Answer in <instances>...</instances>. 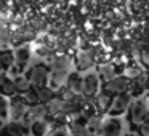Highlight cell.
Listing matches in <instances>:
<instances>
[{
	"instance_id": "obj_1",
	"label": "cell",
	"mask_w": 149,
	"mask_h": 136,
	"mask_svg": "<svg viewBox=\"0 0 149 136\" xmlns=\"http://www.w3.org/2000/svg\"><path fill=\"white\" fill-rule=\"evenodd\" d=\"M69 67H71V59L63 56L58 58L52 62V72H50V87L53 90H58L59 87H63V80L68 78L66 75H69Z\"/></svg>"
},
{
	"instance_id": "obj_2",
	"label": "cell",
	"mask_w": 149,
	"mask_h": 136,
	"mask_svg": "<svg viewBox=\"0 0 149 136\" xmlns=\"http://www.w3.org/2000/svg\"><path fill=\"white\" fill-rule=\"evenodd\" d=\"M27 77H29V80L32 82V85L36 88H43L50 82V71L45 64H36L29 71Z\"/></svg>"
},
{
	"instance_id": "obj_3",
	"label": "cell",
	"mask_w": 149,
	"mask_h": 136,
	"mask_svg": "<svg viewBox=\"0 0 149 136\" xmlns=\"http://www.w3.org/2000/svg\"><path fill=\"white\" fill-rule=\"evenodd\" d=\"M148 117H149V109L144 101H139V99L133 101L128 109V119L132 122V125L139 126Z\"/></svg>"
},
{
	"instance_id": "obj_4",
	"label": "cell",
	"mask_w": 149,
	"mask_h": 136,
	"mask_svg": "<svg viewBox=\"0 0 149 136\" xmlns=\"http://www.w3.org/2000/svg\"><path fill=\"white\" fill-rule=\"evenodd\" d=\"M130 106H132V96H130L128 93L116 94L107 114H109L111 117H119V115H122L123 112H127V110L130 109Z\"/></svg>"
},
{
	"instance_id": "obj_5",
	"label": "cell",
	"mask_w": 149,
	"mask_h": 136,
	"mask_svg": "<svg viewBox=\"0 0 149 136\" xmlns=\"http://www.w3.org/2000/svg\"><path fill=\"white\" fill-rule=\"evenodd\" d=\"M27 133H31V126L26 125L23 120H11L2 126V136H27Z\"/></svg>"
},
{
	"instance_id": "obj_6",
	"label": "cell",
	"mask_w": 149,
	"mask_h": 136,
	"mask_svg": "<svg viewBox=\"0 0 149 136\" xmlns=\"http://www.w3.org/2000/svg\"><path fill=\"white\" fill-rule=\"evenodd\" d=\"M98 91H100V77H98L95 72L85 74L84 75V90H82V94H84L87 99H90V98L98 96Z\"/></svg>"
},
{
	"instance_id": "obj_7",
	"label": "cell",
	"mask_w": 149,
	"mask_h": 136,
	"mask_svg": "<svg viewBox=\"0 0 149 136\" xmlns=\"http://www.w3.org/2000/svg\"><path fill=\"white\" fill-rule=\"evenodd\" d=\"M27 110L29 109H27V104H26V101L23 99V96L10 98V117H11V120L21 122V120L24 119Z\"/></svg>"
},
{
	"instance_id": "obj_8",
	"label": "cell",
	"mask_w": 149,
	"mask_h": 136,
	"mask_svg": "<svg viewBox=\"0 0 149 136\" xmlns=\"http://www.w3.org/2000/svg\"><path fill=\"white\" fill-rule=\"evenodd\" d=\"M120 133H122V122H120V119L119 117H111V119L103 122L100 136H120Z\"/></svg>"
},
{
	"instance_id": "obj_9",
	"label": "cell",
	"mask_w": 149,
	"mask_h": 136,
	"mask_svg": "<svg viewBox=\"0 0 149 136\" xmlns=\"http://www.w3.org/2000/svg\"><path fill=\"white\" fill-rule=\"evenodd\" d=\"M130 88L128 77H114L112 80L106 82V90L112 94H122L127 93V90Z\"/></svg>"
},
{
	"instance_id": "obj_10",
	"label": "cell",
	"mask_w": 149,
	"mask_h": 136,
	"mask_svg": "<svg viewBox=\"0 0 149 136\" xmlns=\"http://www.w3.org/2000/svg\"><path fill=\"white\" fill-rule=\"evenodd\" d=\"M48 114V109H47V106L45 104H37V106H32V107H29V110L26 112V115H24V119H23V122L26 123V125H32L36 120H40V119H43V117Z\"/></svg>"
},
{
	"instance_id": "obj_11",
	"label": "cell",
	"mask_w": 149,
	"mask_h": 136,
	"mask_svg": "<svg viewBox=\"0 0 149 136\" xmlns=\"http://www.w3.org/2000/svg\"><path fill=\"white\" fill-rule=\"evenodd\" d=\"M15 56H16V64H15V72L18 75H21V72L26 69L27 62L31 59V50L27 46H19V48L15 51Z\"/></svg>"
},
{
	"instance_id": "obj_12",
	"label": "cell",
	"mask_w": 149,
	"mask_h": 136,
	"mask_svg": "<svg viewBox=\"0 0 149 136\" xmlns=\"http://www.w3.org/2000/svg\"><path fill=\"white\" fill-rule=\"evenodd\" d=\"M112 99H114V94L109 93L107 90H104V91H101V93L96 96L93 106H95V109H96L98 112H101V114H103V112H109L111 104H112Z\"/></svg>"
},
{
	"instance_id": "obj_13",
	"label": "cell",
	"mask_w": 149,
	"mask_h": 136,
	"mask_svg": "<svg viewBox=\"0 0 149 136\" xmlns=\"http://www.w3.org/2000/svg\"><path fill=\"white\" fill-rule=\"evenodd\" d=\"M66 87L71 91H74L75 94H80L84 90V77L79 72H71L66 78Z\"/></svg>"
},
{
	"instance_id": "obj_14",
	"label": "cell",
	"mask_w": 149,
	"mask_h": 136,
	"mask_svg": "<svg viewBox=\"0 0 149 136\" xmlns=\"http://www.w3.org/2000/svg\"><path fill=\"white\" fill-rule=\"evenodd\" d=\"M16 93L18 91H16V85H15V78L3 74V77H2V96L13 98Z\"/></svg>"
},
{
	"instance_id": "obj_15",
	"label": "cell",
	"mask_w": 149,
	"mask_h": 136,
	"mask_svg": "<svg viewBox=\"0 0 149 136\" xmlns=\"http://www.w3.org/2000/svg\"><path fill=\"white\" fill-rule=\"evenodd\" d=\"M0 61H2V71L3 74L7 71H11L15 67V62H16V56L11 50H3L2 55H0Z\"/></svg>"
},
{
	"instance_id": "obj_16",
	"label": "cell",
	"mask_w": 149,
	"mask_h": 136,
	"mask_svg": "<svg viewBox=\"0 0 149 136\" xmlns=\"http://www.w3.org/2000/svg\"><path fill=\"white\" fill-rule=\"evenodd\" d=\"M50 131V125L47 120L40 119L31 125V136H47Z\"/></svg>"
},
{
	"instance_id": "obj_17",
	"label": "cell",
	"mask_w": 149,
	"mask_h": 136,
	"mask_svg": "<svg viewBox=\"0 0 149 136\" xmlns=\"http://www.w3.org/2000/svg\"><path fill=\"white\" fill-rule=\"evenodd\" d=\"M15 85H16V91L19 94H24L27 93L29 90H32V82L29 80V77H26V75H16L15 77Z\"/></svg>"
},
{
	"instance_id": "obj_18",
	"label": "cell",
	"mask_w": 149,
	"mask_h": 136,
	"mask_svg": "<svg viewBox=\"0 0 149 136\" xmlns=\"http://www.w3.org/2000/svg\"><path fill=\"white\" fill-rule=\"evenodd\" d=\"M75 64H77L79 71H87L91 64H93V58L88 51H80L77 55V59H75Z\"/></svg>"
},
{
	"instance_id": "obj_19",
	"label": "cell",
	"mask_w": 149,
	"mask_h": 136,
	"mask_svg": "<svg viewBox=\"0 0 149 136\" xmlns=\"http://www.w3.org/2000/svg\"><path fill=\"white\" fill-rule=\"evenodd\" d=\"M21 96H23V99L26 101V104L29 107L37 106V104H42L40 103V96H39V90H29L27 93L21 94Z\"/></svg>"
},
{
	"instance_id": "obj_20",
	"label": "cell",
	"mask_w": 149,
	"mask_h": 136,
	"mask_svg": "<svg viewBox=\"0 0 149 136\" xmlns=\"http://www.w3.org/2000/svg\"><path fill=\"white\" fill-rule=\"evenodd\" d=\"M37 90H39V96H40V103L42 104H48L55 98L52 87H43V88H37Z\"/></svg>"
},
{
	"instance_id": "obj_21",
	"label": "cell",
	"mask_w": 149,
	"mask_h": 136,
	"mask_svg": "<svg viewBox=\"0 0 149 136\" xmlns=\"http://www.w3.org/2000/svg\"><path fill=\"white\" fill-rule=\"evenodd\" d=\"M144 87H146V78L144 77H136L133 78V85H132V94L136 96V94H141L144 91Z\"/></svg>"
},
{
	"instance_id": "obj_22",
	"label": "cell",
	"mask_w": 149,
	"mask_h": 136,
	"mask_svg": "<svg viewBox=\"0 0 149 136\" xmlns=\"http://www.w3.org/2000/svg\"><path fill=\"white\" fill-rule=\"evenodd\" d=\"M100 74L106 82L112 80L114 78V66H103V67L100 69Z\"/></svg>"
},
{
	"instance_id": "obj_23",
	"label": "cell",
	"mask_w": 149,
	"mask_h": 136,
	"mask_svg": "<svg viewBox=\"0 0 149 136\" xmlns=\"http://www.w3.org/2000/svg\"><path fill=\"white\" fill-rule=\"evenodd\" d=\"M10 115V101L7 96H2V120H7V117Z\"/></svg>"
},
{
	"instance_id": "obj_24",
	"label": "cell",
	"mask_w": 149,
	"mask_h": 136,
	"mask_svg": "<svg viewBox=\"0 0 149 136\" xmlns=\"http://www.w3.org/2000/svg\"><path fill=\"white\" fill-rule=\"evenodd\" d=\"M138 133L141 136H149V117L138 126Z\"/></svg>"
},
{
	"instance_id": "obj_25",
	"label": "cell",
	"mask_w": 149,
	"mask_h": 136,
	"mask_svg": "<svg viewBox=\"0 0 149 136\" xmlns=\"http://www.w3.org/2000/svg\"><path fill=\"white\" fill-rule=\"evenodd\" d=\"M69 133H71V131H68L66 128H63V126H59V128L53 130V131L50 133V136H69Z\"/></svg>"
},
{
	"instance_id": "obj_26",
	"label": "cell",
	"mask_w": 149,
	"mask_h": 136,
	"mask_svg": "<svg viewBox=\"0 0 149 136\" xmlns=\"http://www.w3.org/2000/svg\"><path fill=\"white\" fill-rule=\"evenodd\" d=\"M123 136H138L136 133H127V135H123Z\"/></svg>"
},
{
	"instance_id": "obj_27",
	"label": "cell",
	"mask_w": 149,
	"mask_h": 136,
	"mask_svg": "<svg viewBox=\"0 0 149 136\" xmlns=\"http://www.w3.org/2000/svg\"><path fill=\"white\" fill-rule=\"evenodd\" d=\"M88 136H98V135H93V133H88Z\"/></svg>"
}]
</instances>
